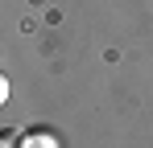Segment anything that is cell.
Masks as SVG:
<instances>
[{
	"label": "cell",
	"instance_id": "2",
	"mask_svg": "<svg viewBox=\"0 0 153 148\" xmlns=\"http://www.w3.org/2000/svg\"><path fill=\"white\" fill-rule=\"evenodd\" d=\"M4 144H8V136H0V148H4Z\"/></svg>",
	"mask_w": 153,
	"mask_h": 148
},
{
	"label": "cell",
	"instance_id": "1",
	"mask_svg": "<svg viewBox=\"0 0 153 148\" xmlns=\"http://www.w3.org/2000/svg\"><path fill=\"white\" fill-rule=\"evenodd\" d=\"M4 99H8V82L0 78V103H4Z\"/></svg>",
	"mask_w": 153,
	"mask_h": 148
}]
</instances>
